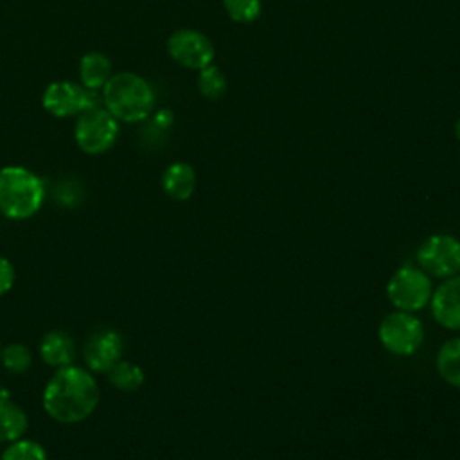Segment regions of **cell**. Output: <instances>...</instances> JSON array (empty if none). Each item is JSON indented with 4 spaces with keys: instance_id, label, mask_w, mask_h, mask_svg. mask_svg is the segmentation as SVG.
I'll list each match as a JSON object with an SVG mask.
<instances>
[{
    "instance_id": "cell-21",
    "label": "cell",
    "mask_w": 460,
    "mask_h": 460,
    "mask_svg": "<svg viewBox=\"0 0 460 460\" xmlns=\"http://www.w3.org/2000/svg\"><path fill=\"white\" fill-rule=\"evenodd\" d=\"M223 5L228 16L239 23L255 22L262 11L261 0H223Z\"/></svg>"
},
{
    "instance_id": "cell-23",
    "label": "cell",
    "mask_w": 460,
    "mask_h": 460,
    "mask_svg": "<svg viewBox=\"0 0 460 460\" xmlns=\"http://www.w3.org/2000/svg\"><path fill=\"white\" fill-rule=\"evenodd\" d=\"M455 135H456V138L460 140V119H458L456 124H455Z\"/></svg>"
},
{
    "instance_id": "cell-15",
    "label": "cell",
    "mask_w": 460,
    "mask_h": 460,
    "mask_svg": "<svg viewBox=\"0 0 460 460\" xmlns=\"http://www.w3.org/2000/svg\"><path fill=\"white\" fill-rule=\"evenodd\" d=\"M79 75H81L83 86L95 92L97 88H102L108 83V79L113 75L111 61L101 52H88L81 58Z\"/></svg>"
},
{
    "instance_id": "cell-4",
    "label": "cell",
    "mask_w": 460,
    "mask_h": 460,
    "mask_svg": "<svg viewBox=\"0 0 460 460\" xmlns=\"http://www.w3.org/2000/svg\"><path fill=\"white\" fill-rule=\"evenodd\" d=\"M433 293L431 277L419 266H401L386 282V296L390 304L406 313H417L429 304Z\"/></svg>"
},
{
    "instance_id": "cell-12",
    "label": "cell",
    "mask_w": 460,
    "mask_h": 460,
    "mask_svg": "<svg viewBox=\"0 0 460 460\" xmlns=\"http://www.w3.org/2000/svg\"><path fill=\"white\" fill-rule=\"evenodd\" d=\"M40 356L45 365L54 368L72 365L75 358V343L65 331H50L40 341Z\"/></svg>"
},
{
    "instance_id": "cell-9",
    "label": "cell",
    "mask_w": 460,
    "mask_h": 460,
    "mask_svg": "<svg viewBox=\"0 0 460 460\" xmlns=\"http://www.w3.org/2000/svg\"><path fill=\"white\" fill-rule=\"evenodd\" d=\"M167 52L181 66L201 70L212 63L214 45L194 29H178L167 40Z\"/></svg>"
},
{
    "instance_id": "cell-18",
    "label": "cell",
    "mask_w": 460,
    "mask_h": 460,
    "mask_svg": "<svg viewBox=\"0 0 460 460\" xmlns=\"http://www.w3.org/2000/svg\"><path fill=\"white\" fill-rule=\"evenodd\" d=\"M198 90L205 99L217 101L226 93V77L217 66L208 65L199 70Z\"/></svg>"
},
{
    "instance_id": "cell-7",
    "label": "cell",
    "mask_w": 460,
    "mask_h": 460,
    "mask_svg": "<svg viewBox=\"0 0 460 460\" xmlns=\"http://www.w3.org/2000/svg\"><path fill=\"white\" fill-rule=\"evenodd\" d=\"M417 266L431 279H449L460 273V241L451 234L429 235L415 253Z\"/></svg>"
},
{
    "instance_id": "cell-5",
    "label": "cell",
    "mask_w": 460,
    "mask_h": 460,
    "mask_svg": "<svg viewBox=\"0 0 460 460\" xmlns=\"http://www.w3.org/2000/svg\"><path fill=\"white\" fill-rule=\"evenodd\" d=\"M377 336L381 345L394 356H413L424 343V325L413 314L406 311H392L388 313L379 327Z\"/></svg>"
},
{
    "instance_id": "cell-14",
    "label": "cell",
    "mask_w": 460,
    "mask_h": 460,
    "mask_svg": "<svg viewBox=\"0 0 460 460\" xmlns=\"http://www.w3.org/2000/svg\"><path fill=\"white\" fill-rule=\"evenodd\" d=\"M29 428L27 413L20 404L0 397V444H9L25 435Z\"/></svg>"
},
{
    "instance_id": "cell-25",
    "label": "cell",
    "mask_w": 460,
    "mask_h": 460,
    "mask_svg": "<svg viewBox=\"0 0 460 460\" xmlns=\"http://www.w3.org/2000/svg\"><path fill=\"white\" fill-rule=\"evenodd\" d=\"M0 390H2V386H0Z\"/></svg>"
},
{
    "instance_id": "cell-8",
    "label": "cell",
    "mask_w": 460,
    "mask_h": 460,
    "mask_svg": "<svg viewBox=\"0 0 460 460\" xmlns=\"http://www.w3.org/2000/svg\"><path fill=\"white\" fill-rule=\"evenodd\" d=\"M41 102L50 115L58 119H66L72 115H79L92 106H97V95L93 90H88L83 84L56 81L45 88Z\"/></svg>"
},
{
    "instance_id": "cell-13",
    "label": "cell",
    "mask_w": 460,
    "mask_h": 460,
    "mask_svg": "<svg viewBox=\"0 0 460 460\" xmlns=\"http://www.w3.org/2000/svg\"><path fill=\"white\" fill-rule=\"evenodd\" d=\"M162 189L174 201H185L194 194L196 172L185 162L171 164L162 174Z\"/></svg>"
},
{
    "instance_id": "cell-1",
    "label": "cell",
    "mask_w": 460,
    "mask_h": 460,
    "mask_svg": "<svg viewBox=\"0 0 460 460\" xmlns=\"http://www.w3.org/2000/svg\"><path fill=\"white\" fill-rule=\"evenodd\" d=\"M101 401V390L88 368L66 365L56 368L41 395L45 413L59 424L86 420Z\"/></svg>"
},
{
    "instance_id": "cell-22",
    "label": "cell",
    "mask_w": 460,
    "mask_h": 460,
    "mask_svg": "<svg viewBox=\"0 0 460 460\" xmlns=\"http://www.w3.org/2000/svg\"><path fill=\"white\" fill-rule=\"evenodd\" d=\"M14 279L16 271L13 262L5 257H0V296L5 295L14 286Z\"/></svg>"
},
{
    "instance_id": "cell-17",
    "label": "cell",
    "mask_w": 460,
    "mask_h": 460,
    "mask_svg": "<svg viewBox=\"0 0 460 460\" xmlns=\"http://www.w3.org/2000/svg\"><path fill=\"white\" fill-rule=\"evenodd\" d=\"M106 376H108V381H110L115 388H119V390H122V392H135V390H138V388L144 385V381H146L144 370H142L137 363L126 361V359H120L117 365H113V367L106 372Z\"/></svg>"
},
{
    "instance_id": "cell-19",
    "label": "cell",
    "mask_w": 460,
    "mask_h": 460,
    "mask_svg": "<svg viewBox=\"0 0 460 460\" xmlns=\"http://www.w3.org/2000/svg\"><path fill=\"white\" fill-rule=\"evenodd\" d=\"M0 361L11 374H23L31 368L32 354L23 343H9L0 350Z\"/></svg>"
},
{
    "instance_id": "cell-2",
    "label": "cell",
    "mask_w": 460,
    "mask_h": 460,
    "mask_svg": "<svg viewBox=\"0 0 460 460\" xmlns=\"http://www.w3.org/2000/svg\"><path fill=\"white\" fill-rule=\"evenodd\" d=\"M102 101L117 120L140 122L155 106V92L144 77L133 72H119L102 86Z\"/></svg>"
},
{
    "instance_id": "cell-11",
    "label": "cell",
    "mask_w": 460,
    "mask_h": 460,
    "mask_svg": "<svg viewBox=\"0 0 460 460\" xmlns=\"http://www.w3.org/2000/svg\"><path fill=\"white\" fill-rule=\"evenodd\" d=\"M429 307L440 327L447 331H460V275L444 279L433 289Z\"/></svg>"
},
{
    "instance_id": "cell-20",
    "label": "cell",
    "mask_w": 460,
    "mask_h": 460,
    "mask_svg": "<svg viewBox=\"0 0 460 460\" xmlns=\"http://www.w3.org/2000/svg\"><path fill=\"white\" fill-rule=\"evenodd\" d=\"M0 460H47V449L31 438H18L9 442Z\"/></svg>"
},
{
    "instance_id": "cell-24",
    "label": "cell",
    "mask_w": 460,
    "mask_h": 460,
    "mask_svg": "<svg viewBox=\"0 0 460 460\" xmlns=\"http://www.w3.org/2000/svg\"><path fill=\"white\" fill-rule=\"evenodd\" d=\"M0 350H2V343H0Z\"/></svg>"
},
{
    "instance_id": "cell-6",
    "label": "cell",
    "mask_w": 460,
    "mask_h": 460,
    "mask_svg": "<svg viewBox=\"0 0 460 460\" xmlns=\"http://www.w3.org/2000/svg\"><path fill=\"white\" fill-rule=\"evenodd\" d=\"M117 135V119L106 108H101L97 104L77 115L74 138L81 151H84L86 155L106 153L115 144Z\"/></svg>"
},
{
    "instance_id": "cell-10",
    "label": "cell",
    "mask_w": 460,
    "mask_h": 460,
    "mask_svg": "<svg viewBox=\"0 0 460 460\" xmlns=\"http://www.w3.org/2000/svg\"><path fill=\"white\" fill-rule=\"evenodd\" d=\"M124 352V338L115 329H97L93 331L84 347L83 358L90 372H102L106 374L113 365L122 359Z\"/></svg>"
},
{
    "instance_id": "cell-16",
    "label": "cell",
    "mask_w": 460,
    "mask_h": 460,
    "mask_svg": "<svg viewBox=\"0 0 460 460\" xmlns=\"http://www.w3.org/2000/svg\"><path fill=\"white\" fill-rule=\"evenodd\" d=\"M437 372L451 386L460 388V336L446 340L437 352Z\"/></svg>"
},
{
    "instance_id": "cell-3",
    "label": "cell",
    "mask_w": 460,
    "mask_h": 460,
    "mask_svg": "<svg viewBox=\"0 0 460 460\" xmlns=\"http://www.w3.org/2000/svg\"><path fill=\"white\" fill-rule=\"evenodd\" d=\"M43 180L22 165L0 169V212L7 219L32 217L43 205Z\"/></svg>"
}]
</instances>
